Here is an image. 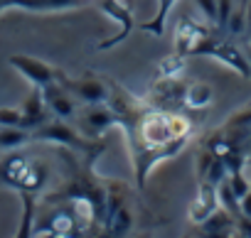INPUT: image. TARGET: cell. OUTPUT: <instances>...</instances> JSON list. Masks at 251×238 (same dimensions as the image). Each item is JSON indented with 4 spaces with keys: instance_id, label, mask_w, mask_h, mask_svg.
Wrapping results in <instances>:
<instances>
[{
    "instance_id": "6da1fadb",
    "label": "cell",
    "mask_w": 251,
    "mask_h": 238,
    "mask_svg": "<svg viewBox=\"0 0 251 238\" xmlns=\"http://www.w3.org/2000/svg\"><path fill=\"white\" fill-rule=\"evenodd\" d=\"M116 115L118 126L128 135L131 162L136 170L138 189L146 187V179L155 165L168 157H175L190 140L192 123L180 113H168L163 108L151 106L148 101L136 98L121 84L108 79V101Z\"/></svg>"
},
{
    "instance_id": "7a4b0ae2",
    "label": "cell",
    "mask_w": 251,
    "mask_h": 238,
    "mask_svg": "<svg viewBox=\"0 0 251 238\" xmlns=\"http://www.w3.org/2000/svg\"><path fill=\"white\" fill-rule=\"evenodd\" d=\"M32 140L54 143V145L69 148V150H74V152H79V155H89L91 160L103 152V143H101V140L86 138L76 126H69L64 118H54V121H47V123H42L40 128H35V130H32Z\"/></svg>"
},
{
    "instance_id": "3957f363",
    "label": "cell",
    "mask_w": 251,
    "mask_h": 238,
    "mask_svg": "<svg viewBox=\"0 0 251 238\" xmlns=\"http://www.w3.org/2000/svg\"><path fill=\"white\" fill-rule=\"evenodd\" d=\"M0 182L18 189V192H42L47 182V167L40 160H32L23 152L8 155L0 162Z\"/></svg>"
},
{
    "instance_id": "277c9868",
    "label": "cell",
    "mask_w": 251,
    "mask_h": 238,
    "mask_svg": "<svg viewBox=\"0 0 251 238\" xmlns=\"http://www.w3.org/2000/svg\"><path fill=\"white\" fill-rule=\"evenodd\" d=\"M74 121L86 138L101 140L111 126H118V115L108 103H84V110H76Z\"/></svg>"
},
{
    "instance_id": "5b68a950",
    "label": "cell",
    "mask_w": 251,
    "mask_h": 238,
    "mask_svg": "<svg viewBox=\"0 0 251 238\" xmlns=\"http://www.w3.org/2000/svg\"><path fill=\"white\" fill-rule=\"evenodd\" d=\"M200 57H212V59H217V62H222L224 66H229L231 71H236L241 79H251V64H249V59H246V54L236 47V44H231L229 40H224V37H209L207 40V44L202 47V54Z\"/></svg>"
},
{
    "instance_id": "8992f818",
    "label": "cell",
    "mask_w": 251,
    "mask_h": 238,
    "mask_svg": "<svg viewBox=\"0 0 251 238\" xmlns=\"http://www.w3.org/2000/svg\"><path fill=\"white\" fill-rule=\"evenodd\" d=\"M59 84L81 103H106L108 101V79L86 71L79 79H72L67 74H62Z\"/></svg>"
},
{
    "instance_id": "52a82bcc",
    "label": "cell",
    "mask_w": 251,
    "mask_h": 238,
    "mask_svg": "<svg viewBox=\"0 0 251 238\" xmlns=\"http://www.w3.org/2000/svg\"><path fill=\"white\" fill-rule=\"evenodd\" d=\"M212 37L209 27L190 20V18H182L175 27V54L180 57H200L202 54V47L207 44V40Z\"/></svg>"
},
{
    "instance_id": "ba28073f",
    "label": "cell",
    "mask_w": 251,
    "mask_h": 238,
    "mask_svg": "<svg viewBox=\"0 0 251 238\" xmlns=\"http://www.w3.org/2000/svg\"><path fill=\"white\" fill-rule=\"evenodd\" d=\"M96 8H99L103 15H108L111 20H116V22L121 25V32H118L116 37H111V40L99 42V49H111V47H118L121 42L128 40V35H131L133 27H136V18H133V10L128 8V3H126V0H96Z\"/></svg>"
},
{
    "instance_id": "9c48e42d",
    "label": "cell",
    "mask_w": 251,
    "mask_h": 238,
    "mask_svg": "<svg viewBox=\"0 0 251 238\" xmlns=\"http://www.w3.org/2000/svg\"><path fill=\"white\" fill-rule=\"evenodd\" d=\"M8 64L13 69H18L32 86H40V88H45L52 81H59L64 74L62 69H57L37 57H27V54H13V57H8Z\"/></svg>"
},
{
    "instance_id": "30bf717a",
    "label": "cell",
    "mask_w": 251,
    "mask_h": 238,
    "mask_svg": "<svg viewBox=\"0 0 251 238\" xmlns=\"http://www.w3.org/2000/svg\"><path fill=\"white\" fill-rule=\"evenodd\" d=\"M187 81L182 76H160L155 81V86L151 88V106L155 108H165V106H175V103H185V91H187Z\"/></svg>"
},
{
    "instance_id": "8fae6325",
    "label": "cell",
    "mask_w": 251,
    "mask_h": 238,
    "mask_svg": "<svg viewBox=\"0 0 251 238\" xmlns=\"http://www.w3.org/2000/svg\"><path fill=\"white\" fill-rule=\"evenodd\" d=\"M42 96H45V103L50 108V113L54 118H64V121H72L76 115V98L59 84V81H52L42 88Z\"/></svg>"
},
{
    "instance_id": "7c38bea8",
    "label": "cell",
    "mask_w": 251,
    "mask_h": 238,
    "mask_svg": "<svg viewBox=\"0 0 251 238\" xmlns=\"http://www.w3.org/2000/svg\"><path fill=\"white\" fill-rule=\"evenodd\" d=\"M219 209V194H217V187L209 184V182H200V189L195 194V199L190 201V209H187V218L192 223H204L214 211Z\"/></svg>"
},
{
    "instance_id": "4fadbf2b",
    "label": "cell",
    "mask_w": 251,
    "mask_h": 238,
    "mask_svg": "<svg viewBox=\"0 0 251 238\" xmlns=\"http://www.w3.org/2000/svg\"><path fill=\"white\" fill-rule=\"evenodd\" d=\"M89 0H0V13L10 8L30 10V13H59L72 8H84Z\"/></svg>"
},
{
    "instance_id": "5bb4252c",
    "label": "cell",
    "mask_w": 251,
    "mask_h": 238,
    "mask_svg": "<svg viewBox=\"0 0 251 238\" xmlns=\"http://www.w3.org/2000/svg\"><path fill=\"white\" fill-rule=\"evenodd\" d=\"M20 110H23V128H27L30 133L35 128H40L42 123H47L50 115H52L50 108H47V103H45V96H42V88L40 86H32V91L25 98V103L20 106Z\"/></svg>"
},
{
    "instance_id": "9a60e30c",
    "label": "cell",
    "mask_w": 251,
    "mask_h": 238,
    "mask_svg": "<svg viewBox=\"0 0 251 238\" xmlns=\"http://www.w3.org/2000/svg\"><path fill=\"white\" fill-rule=\"evenodd\" d=\"M200 228L204 231V236H234L236 233V218L224 206H219L204 223H200Z\"/></svg>"
},
{
    "instance_id": "2e32d148",
    "label": "cell",
    "mask_w": 251,
    "mask_h": 238,
    "mask_svg": "<svg viewBox=\"0 0 251 238\" xmlns=\"http://www.w3.org/2000/svg\"><path fill=\"white\" fill-rule=\"evenodd\" d=\"M103 226L111 236H128L131 228H133V211L128 206V201L121 204L118 209L108 211L106 218H103Z\"/></svg>"
},
{
    "instance_id": "e0dca14e",
    "label": "cell",
    "mask_w": 251,
    "mask_h": 238,
    "mask_svg": "<svg viewBox=\"0 0 251 238\" xmlns=\"http://www.w3.org/2000/svg\"><path fill=\"white\" fill-rule=\"evenodd\" d=\"M212 101H214V91L204 81H192L185 91V106L192 110H204L212 106Z\"/></svg>"
},
{
    "instance_id": "ac0fdd59",
    "label": "cell",
    "mask_w": 251,
    "mask_h": 238,
    "mask_svg": "<svg viewBox=\"0 0 251 238\" xmlns=\"http://www.w3.org/2000/svg\"><path fill=\"white\" fill-rule=\"evenodd\" d=\"M32 140V133L23 126H5L0 128V152H13Z\"/></svg>"
},
{
    "instance_id": "d6986e66",
    "label": "cell",
    "mask_w": 251,
    "mask_h": 238,
    "mask_svg": "<svg viewBox=\"0 0 251 238\" xmlns=\"http://www.w3.org/2000/svg\"><path fill=\"white\" fill-rule=\"evenodd\" d=\"M246 3H249V0H234L229 20H226V27H224V35L241 37L246 32Z\"/></svg>"
},
{
    "instance_id": "ffe728a7",
    "label": "cell",
    "mask_w": 251,
    "mask_h": 238,
    "mask_svg": "<svg viewBox=\"0 0 251 238\" xmlns=\"http://www.w3.org/2000/svg\"><path fill=\"white\" fill-rule=\"evenodd\" d=\"M23 196V204H25V218H23V226H20V233L18 236H32V216H35V192H20Z\"/></svg>"
},
{
    "instance_id": "44dd1931",
    "label": "cell",
    "mask_w": 251,
    "mask_h": 238,
    "mask_svg": "<svg viewBox=\"0 0 251 238\" xmlns=\"http://www.w3.org/2000/svg\"><path fill=\"white\" fill-rule=\"evenodd\" d=\"M185 69V57L180 54H170L158 64V74L160 76H180V71Z\"/></svg>"
},
{
    "instance_id": "7402d4cb",
    "label": "cell",
    "mask_w": 251,
    "mask_h": 238,
    "mask_svg": "<svg viewBox=\"0 0 251 238\" xmlns=\"http://www.w3.org/2000/svg\"><path fill=\"white\" fill-rule=\"evenodd\" d=\"M5 126H23V110L20 108H0V128H5Z\"/></svg>"
},
{
    "instance_id": "603a6c76",
    "label": "cell",
    "mask_w": 251,
    "mask_h": 238,
    "mask_svg": "<svg viewBox=\"0 0 251 238\" xmlns=\"http://www.w3.org/2000/svg\"><path fill=\"white\" fill-rule=\"evenodd\" d=\"M231 5H234V0H217V30L219 32H224V27H226Z\"/></svg>"
},
{
    "instance_id": "cb8c5ba5",
    "label": "cell",
    "mask_w": 251,
    "mask_h": 238,
    "mask_svg": "<svg viewBox=\"0 0 251 238\" xmlns=\"http://www.w3.org/2000/svg\"><path fill=\"white\" fill-rule=\"evenodd\" d=\"M195 3L200 5V10L207 18V22L212 27H217V0H195Z\"/></svg>"
},
{
    "instance_id": "d4e9b609",
    "label": "cell",
    "mask_w": 251,
    "mask_h": 238,
    "mask_svg": "<svg viewBox=\"0 0 251 238\" xmlns=\"http://www.w3.org/2000/svg\"><path fill=\"white\" fill-rule=\"evenodd\" d=\"M236 233H241V236H251V218H249V216H244V214L236 216Z\"/></svg>"
},
{
    "instance_id": "484cf974",
    "label": "cell",
    "mask_w": 251,
    "mask_h": 238,
    "mask_svg": "<svg viewBox=\"0 0 251 238\" xmlns=\"http://www.w3.org/2000/svg\"><path fill=\"white\" fill-rule=\"evenodd\" d=\"M239 209H241V214H244V216H249V218H251V189H249V192L241 196V201H239Z\"/></svg>"
},
{
    "instance_id": "4316f807",
    "label": "cell",
    "mask_w": 251,
    "mask_h": 238,
    "mask_svg": "<svg viewBox=\"0 0 251 238\" xmlns=\"http://www.w3.org/2000/svg\"><path fill=\"white\" fill-rule=\"evenodd\" d=\"M246 32L251 35V0L246 3Z\"/></svg>"
},
{
    "instance_id": "83f0119b",
    "label": "cell",
    "mask_w": 251,
    "mask_h": 238,
    "mask_svg": "<svg viewBox=\"0 0 251 238\" xmlns=\"http://www.w3.org/2000/svg\"><path fill=\"white\" fill-rule=\"evenodd\" d=\"M251 150V130H249V135L244 138V152H249Z\"/></svg>"
},
{
    "instance_id": "f1b7e54d",
    "label": "cell",
    "mask_w": 251,
    "mask_h": 238,
    "mask_svg": "<svg viewBox=\"0 0 251 238\" xmlns=\"http://www.w3.org/2000/svg\"><path fill=\"white\" fill-rule=\"evenodd\" d=\"M244 54H246V59H249V64H251V42H249V47H246V52H244Z\"/></svg>"
}]
</instances>
